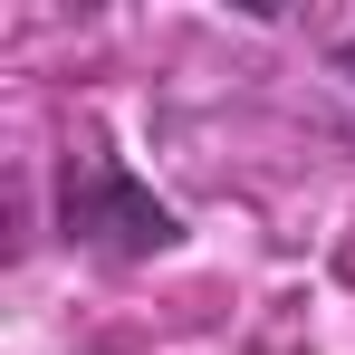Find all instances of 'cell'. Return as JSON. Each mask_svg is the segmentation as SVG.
Here are the masks:
<instances>
[{
    "mask_svg": "<svg viewBox=\"0 0 355 355\" xmlns=\"http://www.w3.org/2000/svg\"><path fill=\"white\" fill-rule=\"evenodd\" d=\"M58 221H67V240L116 250V259H144V250L173 240V211L125 173V164H106V154H67V173H58Z\"/></svg>",
    "mask_w": 355,
    "mask_h": 355,
    "instance_id": "cell-1",
    "label": "cell"
},
{
    "mask_svg": "<svg viewBox=\"0 0 355 355\" xmlns=\"http://www.w3.org/2000/svg\"><path fill=\"white\" fill-rule=\"evenodd\" d=\"M336 77H355V39H346V49H336Z\"/></svg>",
    "mask_w": 355,
    "mask_h": 355,
    "instance_id": "cell-2",
    "label": "cell"
}]
</instances>
